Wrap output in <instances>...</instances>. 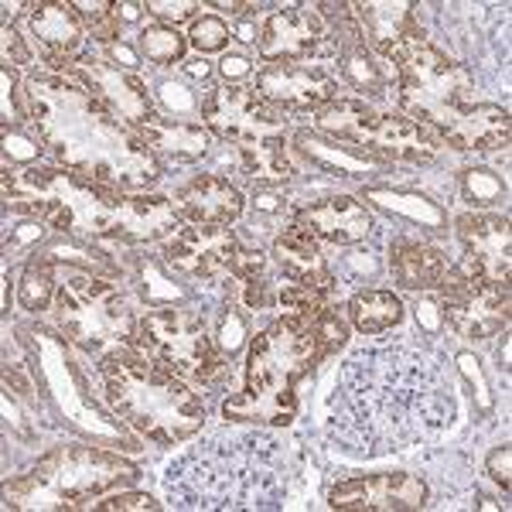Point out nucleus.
I'll return each instance as SVG.
<instances>
[{
	"label": "nucleus",
	"instance_id": "33",
	"mask_svg": "<svg viewBox=\"0 0 512 512\" xmlns=\"http://www.w3.org/2000/svg\"><path fill=\"white\" fill-rule=\"evenodd\" d=\"M461 188H465V198L478 209H485V205L499 202L502 195H506V181H499L492 175V171L485 168H468L461 171Z\"/></svg>",
	"mask_w": 512,
	"mask_h": 512
},
{
	"label": "nucleus",
	"instance_id": "32",
	"mask_svg": "<svg viewBox=\"0 0 512 512\" xmlns=\"http://www.w3.org/2000/svg\"><path fill=\"white\" fill-rule=\"evenodd\" d=\"M229 24L216 18V14H202V18L192 21V28H188V45L195 48V52L209 55V52H222V48L229 45Z\"/></svg>",
	"mask_w": 512,
	"mask_h": 512
},
{
	"label": "nucleus",
	"instance_id": "36",
	"mask_svg": "<svg viewBox=\"0 0 512 512\" xmlns=\"http://www.w3.org/2000/svg\"><path fill=\"white\" fill-rule=\"evenodd\" d=\"M0 48H4V65H31L35 62V52H31L28 45H24V38L18 35V28L14 24H4V31H0Z\"/></svg>",
	"mask_w": 512,
	"mask_h": 512
},
{
	"label": "nucleus",
	"instance_id": "10",
	"mask_svg": "<svg viewBox=\"0 0 512 512\" xmlns=\"http://www.w3.org/2000/svg\"><path fill=\"white\" fill-rule=\"evenodd\" d=\"M137 349L192 386H212L226 376V362L212 342L209 318L195 308L147 311L137 325Z\"/></svg>",
	"mask_w": 512,
	"mask_h": 512
},
{
	"label": "nucleus",
	"instance_id": "11",
	"mask_svg": "<svg viewBox=\"0 0 512 512\" xmlns=\"http://www.w3.org/2000/svg\"><path fill=\"white\" fill-rule=\"evenodd\" d=\"M441 297V318L458 338L468 342H485L495 338L499 332H506L509 325V284L499 280H482L475 274H468L465 267L448 270V277L437 287Z\"/></svg>",
	"mask_w": 512,
	"mask_h": 512
},
{
	"label": "nucleus",
	"instance_id": "19",
	"mask_svg": "<svg viewBox=\"0 0 512 512\" xmlns=\"http://www.w3.org/2000/svg\"><path fill=\"white\" fill-rule=\"evenodd\" d=\"M291 222L308 229L318 243H332V246H355L376 229L373 212L355 195H325L318 202L294 205Z\"/></svg>",
	"mask_w": 512,
	"mask_h": 512
},
{
	"label": "nucleus",
	"instance_id": "15",
	"mask_svg": "<svg viewBox=\"0 0 512 512\" xmlns=\"http://www.w3.org/2000/svg\"><path fill=\"white\" fill-rule=\"evenodd\" d=\"M454 236L461 243V263L468 274L482 280H499L509 284L512 267V233L506 212H461L454 219Z\"/></svg>",
	"mask_w": 512,
	"mask_h": 512
},
{
	"label": "nucleus",
	"instance_id": "7",
	"mask_svg": "<svg viewBox=\"0 0 512 512\" xmlns=\"http://www.w3.org/2000/svg\"><path fill=\"white\" fill-rule=\"evenodd\" d=\"M202 123L212 137L236 147L246 175L263 185H284L294 178V161L287 154V120L274 103H267L246 82L216 86L202 103Z\"/></svg>",
	"mask_w": 512,
	"mask_h": 512
},
{
	"label": "nucleus",
	"instance_id": "28",
	"mask_svg": "<svg viewBox=\"0 0 512 512\" xmlns=\"http://www.w3.org/2000/svg\"><path fill=\"white\" fill-rule=\"evenodd\" d=\"M332 308L325 291H315V287H304V284H291L284 280L277 291V311L280 318H291L301 321V325H315V321Z\"/></svg>",
	"mask_w": 512,
	"mask_h": 512
},
{
	"label": "nucleus",
	"instance_id": "27",
	"mask_svg": "<svg viewBox=\"0 0 512 512\" xmlns=\"http://www.w3.org/2000/svg\"><path fill=\"white\" fill-rule=\"evenodd\" d=\"M349 325L362 335H383L403 321V301L393 291H355L345 304Z\"/></svg>",
	"mask_w": 512,
	"mask_h": 512
},
{
	"label": "nucleus",
	"instance_id": "17",
	"mask_svg": "<svg viewBox=\"0 0 512 512\" xmlns=\"http://www.w3.org/2000/svg\"><path fill=\"white\" fill-rule=\"evenodd\" d=\"M328 506L342 512H414L427 506V482L410 472H379L338 482Z\"/></svg>",
	"mask_w": 512,
	"mask_h": 512
},
{
	"label": "nucleus",
	"instance_id": "2",
	"mask_svg": "<svg viewBox=\"0 0 512 512\" xmlns=\"http://www.w3.org/2000/svg\"><path fill=\"white\" fill-rule=\"evenodd\" d=\"M4 202L14 212L35 216L45 226L76 239H123V243H164L181 222L175 198L120 192L103 181L62 168L4 171Z\"/></svg>",
	"mask_w": 512,
	"mask_h": 512
},
{
	"label": "nucleus",
	"instance_id": "25",
	"mask_svg": "<svg viewBox=\"0 0 512 512\" xmlns=\"http://www.w3.org/2000/svg\"><path fill=\"white\" fill-rule=\"evenodd\" d=\"M294 151L301 154V158H308L318 171H325V175L362 178L373 168H386V161L376 158V154L359 151V147H352V144H338V140L311 134V130H297Z\"/></svg>",
	"mask_w": 512,
	"mask_h": 512
},
{
	"label": "nucleus",
	"instance_id": "34",
	"mask_svg": "<svg viewBox=\"0 0 512 512\" xmlns=\"http://www.w3.org/2000/svg\"><path fill=\"white\" fill-rule=\"evenodd\" d=\"M147 14H154L158 24H168V28H178L185 21H195V11H202V4H192V0H178V4H168V0H151L144 4Z\"/></svg>",
	"mask_w": 512,
	"mask_h": 512
},
{
	"label": "nucleus",
	"instance_id": "18",
	"mask_svg": "<svg viewBox=\"0 0 512 512\" xmlns=\"http://www.w3.org/2000/svg\"><path fill=\"white\" fill-rule=\"evenodd\" d=\"M28 28L35 45L41 48L48 72H65L72 62L86 59V28L79 21L76 4L65 0H38L28 4Z\"/></svg>",
	"mask_w": 512,
	"mask_h": 512
},
{
	"label": "nucleus",
	"instance_id": "6",
	"mask_svg": "<svg viewBox=\"0 0 512 512\" xmlns=\"http://www.w3.org/2000/svg\"><path fill=\"white\" fill-rule=\"evenodd\" d=\"M140 472L127 458L89 444H65L48 451L31 472L4 485L7 509H86L89 502L117 489L123 482H134Z\"/></svg>",
	"mask_w": 512,
	"mask_h": 512
},
{
	"label": "nucleus",
	"instance_id": "20",
	"mask_svg": "<svg viewBox=\"0 0 512 512\" xmlns=\"http://www.w3.org/2000/svg\"><path fill=\"white\" fill-rule=\"evenodd\" d=\"M175 209L185 226H233L246 202L233 181L219 175H195L175 192Z\"/></svg>",
	"mask_w": 512,
	"mask_h": 512
},
{
	"label": "nucleus",
	"instance_id": "9",
	"mask_svg": "<svg viewBox=\"0 0 512 512\" xmlns=\"http://www.w3.org/2000/svg\"><path fill=\"white\" fill-rule=\"evenodd\" d=\"M315 130L321 137H332L338 144H352L376 158L427 164L444 151L441 137L434 130L420 127L400 110H379L362 96H338L315 113Z\"/></svg>",
	"mask_w": 512,
	"mask_h": 512
},
{
	"label": "nucleus",
	"instance_id": "3",
	"mask_svg": "<svg viewBox=\"0 0 512 512\" xmlns=\"http://www.w3.org/2000/svg\"><path fill=\"white\" fill-rule=\"evenodd\" d=\"M328 355L332 352L315 325L277 318L246 349L243 390L226 396L222 417L236 424L287 427L297 417V383Z\"/></svg>",
	"mask_w": 512,
	"mask_h": 512
},
{
	"label": "nucleus",
	"instance_id": "23",
	"mask_svg": "<svg viewBox=\"0 0 512 512\" xmlns=\"http://www.w3.org/2000/svg\"><path fill=\"white\" fill-rule=\"evenodd\" d=\"M451 260L444 250L420 239H396L390 246V274L403 291H437L448 277Z\"/></svg>",
	"mask_w": 512,
	"mask_h": 512
},
{
	"label": "nucleus",
	"instance_id": "26",
	"mask_svg": "<svg viewBox=\"0 0 512 512\" xmlns=\"http://www.w3.org/2000/svg\"><path fill=\"white\" fill-rule=\"evenodd\" d=\"M140 134L151 144V151L168 154L175 161H198L209 154L212 134L205 130V123H171V120H151L140 127Z\"/></svg>",
	"mask_w": 512,
	"mask_h": 512
},
{
	"label": "nucleus",
	"instance_id": "14",
	"mask_svg": "<svg viewBox=\"0 0 512 512\" xmlns=\"http://www.w3.org/2000/svg\"><path fill=\"white\" fill-rule=\"evenodd\" d=\"M243 253L246 246L239 243L233 226H181L161 246L168 267L195 280H229Z\"/></svg>",
	"mask_w": 512,
	"mask_h": 512
},
{
	"label": "nucleus",
	"instance_id": "16",
	"mask_svg": "<svg viewBox=\"0 0 512 512\" xmlns=\"http://www.w3.org/2000/svg\"><path fill=\"white\" fill-rule=\"evenodd\" d=\"M65 76L79 79L89 93H96L120 120H127L130 127L140 130L144 123L158 120L154 99L147 93V82L140 79L137 72L123 69V65H113L103 59H79L65 69Z\"/></svg>",
	"mask_w": 512,
	"mask_h": 512
},
{
	"label": "nucleus",
	"instance_id": "12",
	"mask_svg": "<svg viewBox=\"0 0 512 512\" xmlns=\"http://www.w3.org/2000/svg\"><path fill=\"white\" fill-rule=\"evenodd\" d=\"M328 45H332V21H328L321 4H294L267 14L260 24V48L263 65L274 62H328Z\"/></svg>",
	"mask_w": 512,
	"mask_h": 512
},
{
	"label": "nucleus",
	"instance_id": "13",
	"mask_svg": "<svg viewBox=\"0 0 512 512\" xmlns=\"http://www.w3.org/2000/svg\"><path fill=\"white\" fill-rule=\"evenodd\" d=\"M253 89L280 113H318L332 99L345 96L338 72L321 59L263 65L253 79Z\"/></svg>",
	"mask_w": 512,
	"mask_h": 512
},
{
	"label": "nucleus",
	"instance_id": "30",
	"mask_svg": "<svg viewBox=\"0 0 512 512\" xmlns=\"http://www.w3.org/2000/svg\"><path fill=\"white\" fill-rule=\"evenodd\" d=\"M55 287H59V274L52 270V263L38 260L28 263V270L21 274L18 284V301L24 311H48L55 304Z\"/></svg>",
	"mask_w": 512,
	"mask_h": 512
},
{
	"label": "nucleus",
	"instance_id": "5",
	"mask_svg": "<svg viewBox=\"0 0 512 512\" xmlns=\"http://www.w3.org/2000/svg\"><path fill=\"white\" fill-rule=\"evenodd\" d=\"M383 62L393 72V96L400 113L434 134L448 130L468 106H475L472 72L448 59L424 28L396 41Z\"/></svg>",
	"mask_w": 512,
	"mask_h": 512
},
{
	"label": "nucleus",
	"instance_id": "22",
	"mask_svg": "<svg viewBox=\"0 0 512 512\" xmlns=\"http://www.w3.org/2000/svg\"><path fill=\"white\" fill-rule=\"evenodd\" d=\"M509 134H512V120H509L506 106L475 103L437 137H441V144L451 147V151L485 154V151H495V147H509Z\"/></svg>",
	"mask_w": 512,
	"mask_h": 512
},
{
	"label": "nucleus",
	"instance_id": "1",
	"mask_svg": "<svg viewBox=\"0 0 512 512\" xmlns=\"http://www.w3.org/2000/svg\"><path fill=\"white\" fill-rule=\"evenodd\" d=\"M21 113L62 168L120 192H147L164 164L137 127L65 72H35L21 82Z\"/></svg>",
	"mask_w": 512,
	"mask_h": 512
},
{
	"label": "nucleus",
	"instance_id": "8",
	"mask_svg": "<svg viewBox=\"0 0 512 512\" xmlns=\"http://www.w3.org/2000/svg\"><path fill=\"white\" fill-rule=\"evenodd\" d=\"M52 315L59 332L99 362L137 349L140 318L130 308L127 294L120 291V284L89 274V270H59Z\"/></svg>",
	"mask_w": 512,
	"mask_h": 512
},
{
	"label": "nucleus",
	"instance_id": "38",
	"mask_svg": "<svg viewBox=\"0 0 512 512\" xmlns=\"http://www.w3.org/2000/svg\"><path fill=\"white\" fill-rule=\"evenodd\" d=\"M212 7H219V11H226V14H233V18H239V14H246V11H253V4H226V0H219V4H212Z\"/></svg>",
	"mask_w": 512,
	"mask_h": 512
},
{
	"label": "nucleus",
	"instance_id": "31",
	"mask_svg": "<svg viewBox=\"0 0 512 512\" xmlns=\"http://www.w3.org/2000/svg\"><path fill=\"white\" fill-rule=\"evenodd\" d=\"M79 21L86 28V35L96 41V45H110L113 38L120 35V14L117 4L110 0H79L76 4Z\"/></svg>",
	"mask_w": 512,
	"mask_h": 512
},
{
	"label": "nucleus",
	"instance_id": "24",
	"mask_svg": "<svg viewBox=\"0 0 512 512\" xmlns=\"http://www.w3.org/2000/svg\"><path fill=\"white\" fill-rule=\"evenodd\" d=\"M352 14L362 28V38L383 59L386 52L417 31V4L410 0H369V4H352Z\"/></svg>",
	"mask_w": 512,
	"mask_h": 512
},
{
	"label": "nucleus",
	"instance_id": "37",
	"mask_svg": "<svg viewBox=\"0 0 512 512\" xmlns=\"http://www.w3.org/2000/svg\"><path fill=\"white\" fill-rule=\"evenodd\" d=\"M509 472H512V448L502 444V448H495L489 454V475H492V482L502 485V492H509Z\"/></svg>",
	"mask_w": 512,
	"mask_h": 512
},
{
	"label": "nucleus",
	"instance_id": "29",
	"mask_svg": "<svg viewBox=\"0 0 512 512\" xmlns=\"http://www.w3.org/2000/svg\"><path fill=\"white\" fill-rule=\"evenodd\" d=\"M188 52V35H181L178 28H168V24H147L140 31V55H144L151 65H175L185 59Z\"/></svg>",
	"mask_w": 512,
	"mask_h": 512
},
{
	"label": "nucleus",
	"instance_id": "21",
	"mask_svg": "<svg viewBox=\"0 0 512 512\" xmlns=\"http://www.w3.org/2000/svg\"><path fill=\"white\" fill-rule=\"evenodd\" d=\"M270 256H274L277 270L284 274V280H291V284L315 287V291H325V294L335 291V274L328 270L325 256H321V243L308 229L297 226V222H287L274 236Z\"/></svg>",
	"mask_w": 512,
	"mask_h": 512
},
{
	"label": "nucleus",
	"instance_id": "4",
	"mask_svg": "<svg viewBox=\"0 0 512 512\" xmlns=\"http://www.w3.org/2000/svg\"><path fill=\"white\" fill-rule=\"evenodd\" d=\"M99 393L113 417L154 444H178L205 424V403L195 386L140 349L99 362Z\"/></svg>",
	"mask_w": 512,
	"mask_h": 512
},
{
	"label": "nucleus",
	"instance_id": "35",
	"mask_svg": "<svg viewBox=\"0 0 512 512\" xmlns=\"http://www.w3.org/2000/svg\"><path fill=\"white\" fill-rule=\"evenodd\" d=\"M86 509H99V512H127V509H161V502L154 499V495L147 492H120V495H106V499L99 502H89Z\"/></svg>",
	"mask_w": 512,
	"mask_h": 512
}]
</instances>
